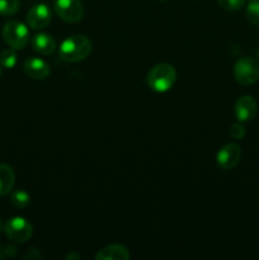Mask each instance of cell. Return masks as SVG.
<instances>
[{"instance_id": "1", "label": "cell", "mask_w": 259, "mask_h": 260, "mask_svg": "<svg viewBox=\"0 0 259 260\" xmlns=\"http://www.w3.org/2000/svg\"><path fill=\"white\" fill-rule=\"evenodd\" d=\"M90 52V40L83 35L70 36L60 46V57L68 62H79L85 60Z\"/></svg>"}, {"instance_id": "2", "label": "cell", "mask_w": 259, "mask_h": 260, "mask_svg": "<svg viewBox=\"0 0 259 260\" xmlns=\"http://www.w3.org/2000/svg\"><path fill=\"white\" fill-rule=\"evenodd\" d=\"M177 80V71L170 63L161 62L155 65L147 74V85L156 93L170 90Z\"/></svg>"}, {"instance_id": "3", "label": "cell", "mask_w": 259, "mask_h": 260, "mask_svg": "<svg viewBox=\"0 0 259 260\" xmlns=\"http://www.w3.org/2000/svg\"><path fill=\"white\" fill-rule=\"evenodd\" d=\"M5 42L14 50H23L29 41V30L23 23L12 20L5 23L2 30Z\"/></svg>"}, {"instance_id": "4", "label": "cell", "mask_w": 259, "mask_h": 260, "mask_svg": "<svg viewBox=\"0 0 259 260\" xmlns=\"http://www.w3.org/2000/svg\"><path fill=\"white\" fill-rule=\"evenodd\" d=\"M235 80L241 85H251L259 79V62L253 57H241L234 66Z\"/></svg>"}, {"instance_id": "5", "label": "cell", "mask_w": 259, "mask_h": 260, "mask_svg": "<svg viewBox=\"0 0 259 260\" xmlns=\"http://www.w3.org/2000/svg\"><path fill=\"white\" fill-rule=\"evenodd\" d=\"M4 233L13 243L22 244L30 239L33 234L32 225L23 217H12L4 223Z\"/></svg>"}, {"instance_id": "6", "label": "cell", "mask_w": 259, "mask_h": 260, "mask_svg": "<svg viewBox=\"0 0 259 260\" xmlns=\"http://www.w3.org/2000/svg\"><path fill=\"white\" fill-rule=\"evenodd\" d=\"M55 10L58 17L68 23H76L84 15L80 0H55Z\"/></svg>"}, {"instance_id": "7", "label": "cell", "mask_w": 259, "mask_h": 260, "mask_svg": "<svg viewBox=\"0 0 259 260\" xmlns=\"http://www.w3.org/2000/svg\"><path fill=\"white\" fill-rule=\"evenodd\" d=\"M241 157V149L238 144H226L221 147L216 156L217 165L223 170H231L239 164Z\"/></svg>"}, {"instance_id": "8", "label": "cell", "mask_w": 259, "mask_h": 260, "mask_svg": "<svg viewBox=\"0 0 259 260\" xmlns=\"http://www.w3.org/2000/svg\"><path fill=\"white\" fill-rule=\"evenodd\" d=\"M51 10L46 4L33 5L27 13V23L32 29H43L51 23Z\"/></svg>"}, {"instance_id": "9", "label": "cell", "mask_w": 259, "mask_h": 260, "mask_svg": "<svg viewBox=\"0 0 259 260\" xmlns=\"http://www.w3.org/2000/svg\"><path fill=\"white\" fill-rule=\"evenodd\" d=\"M258 106L253 96L243 95L235 102V116L239 122H250L255 118Z\"/></svg>"}, {"instance_id": "10", "label": "cell", "mask_w": 259, "mask_h": 260, "mask_svg": "<svg viewBox=\"0 0 259 260\" xmlns=\"http://www.w3.org/2000/svg\"><path fill=\"white\" fill-rule=\"evenodd\" d=\"M25 74L35 80H45L50 75V66L45 60L38 57H28L23 65Z\"/></svg>"}, {"instance_id": "11", "label": "cell", "mask_w": 259, "mask_h": 260, "mask_svg": "<svg viewBox=\"0 0 259 260\" xmlns=\"http://www.w3.org/2000/svg\"><path fill=\"white\" fill-rule=\"evenodd\" d=\"M130 256L131 255L127 248L119 244H112L101 249L94 258L95 260H127L130 259Z\"/></svg>"}, {"instance_id": "12", "label": "cell", "mask_w": 259, "mask_h": 260, "mask_svg": "<svg viewBox=\"0 0 259 260\" xmlns=\"http://www.w3.org/2000/svg\"><path fill=\"white\" fill-rule=\"evenodd\" d=\"M33 50L41 55H51L56 50V41L48 33H37L32 38Z\"/></svg>"}, {"instance_id": "13", "label": "cell", "mask_w": 259, "mask_h": 260, "mask_svg": "<svg viewBox=\"0 0 259 260\" xmlns=\"http://www.w3.org/2000/svg\"><path fill=\"white\" fill-rule=\"evenodd\" d=\"M15 182V173L8 164H0V196L12 192Z\"/></svg>"}, {"instance_id": "14", "label": "cell", "mask_w": 259, "mask_h": 260, "mask_svg": "<svg viewBox=\"0 0 259 260\" xmlns=\"http://www.w3.org/2000/svg\"><path fill=\"white\" fill-rule=\"evenodd\" d=\"M10 202L15 208H25L30 202V196L24 189H17L12 193Z\"/></svg>"}, {"instance_id": "15", "label": "cell", "mask_w": 259, "mask_h": 260, "mask_svg": "<svg viewBox=\"0 0 259 260\" xmlns=\"http://www.w3.org/2000/svg\"><path fill=\"white\" fill-rule=\"evenodd\" d=\"M17 63V53L14 48H7L0 52V65L5 69H13Z\"/></svg>"}, {"instance_id": "16", "label": "cell", "mask_w": 259, "mask_h": 260, "mask_svg": "<svg viewBox=\"0 0 259 260\" xmlns=\"http://www.w3.org/2000/svg\"><path fill=\"white\" fill-rule=\"evenodd\" d=\"M246 17L251 24L259 27V0H248Z\"/></svg>"}, {"instance_id": "17", "label": "cell", "mask_w": 259, "mask_h": 260, "mask_svg": "<svg viewBox=\"0 0 259 260\" xmlns=\"http://www.w3.org/2000/svg\"><path fill=\"white\" fill-rule=\"evenodd\" d=\"M19 0H0V15H9L15 14L19 10Z\"/></svg>"}, {"instance_id": "18", "label": "cell", "mask_w": 259, "mask_h": 260, "mask_svg": "<svg viewBox=\"0 0 259 260\" xmlns=\"http://www.w3.org/2000/svg\"><path fill=\"white\" fill-rule=\"evenodd\" d=\"M217 4L229 12H236L244 7L245 0H217Z\"/></svg>"}, {"instance_id": "19", "label": "cell", "mask_w": 259, "mask_h": 260, "mask_svg": "<svg viewBox=\"0 0 259 260\" xmlns=\"http://www.w3.org/2000/svg\"><path fill=\"white\" fill-rule=\"evenodd\" d=\"M245 134H246V129H245V127L243 126V123H241V122L240 123H234L233 126H231L230 135L233 139L241 140L244 136H245Z\"/></svg>"}, {"instance_id": "20", "label": "cell", "mask_w": 259, "mask_h": 260, "mask_svg": "<svg viewBox=\"0 0 259 260\" xmlns=\"http://www.w3.org/2000/svg\"><path fill=\"white\" fill-rule=\"evenodd\" d=\"M24 259H41L42 256H41L40 251L37 250V249H29V253L25 254L24 256H23Z\"/></svg>"}, {"instance_id": "21", "label": "cell", "mask_w": 259, "mask_h": 260, "mask_svg": "<svg viewBox=\"0 0 259 260\" xmlns=\"http://www.w3.org/2000/svg\"><path fill=\"white\" fill-rule=\"evenodd\" d=\"M4 253L7 254L8 256H13L15 255V253H17V248H15V246H8V248L5 249Z\"/></svg>"}, {"instance_id": "22", "label": "cell", "mask_w": 259, "mask_h": 260, "mask_svg": "<svg viewBox=\"0 0 259 260\" xmlns=\"http://www.w3.org/2000/svg\"><path fill=\"white\" fill-rule=\"evenodd\" d=\"M66 259H80V255H79V254H74V253H71V254H68V255H66Z\"/></svg>"}, {"instance_id": "23", "label": "cell", "mask_w": 259, "mask_h": 260, "mask_svg": "<svg viewBox=\"0 0 259 260\" xmlns=\"http://www.w3.org/2000/svg\"><path fill=\"white\" fill-rule=\"evenodd\" d=\"M2 229H4V226H3V223H2V221H0V231H2Z\"/></svg>"}, {"instance_id": "24", "label": "cell", "mask_w": 259, "mask_h": 260, "mask_svg": "<svg viewBox=\"0 0 259 260\" xmlns=\"http://www.w3.org/2000/svg\"><path fill=\"white\" fill-rule=\"evenodd\" d=\"M2 258H3V251L0 250V259H2Z\"/></svg>"}, {"instance_id": "25", "label": "cell", "mask_w": 259, "mask_h": 260, "mask_svg": "<svg viewBox=\"0 0 259 260\" xmlns=\"http://www.w3.org/2000/svg\"><path fill=\"white\" fill-rule=\"evenodd\" d=\"M2 75H3V71H2V68H0V78H2Z\"/></svg>"}, {"instance_id": "26", "label": "cell", "mask_w": 259, "mask_h": 260, "mask_svg": "<svg viewBox=\"0 0 259 260\" xmlns=\"http://www.w3.org/2000/svg\"><path fill=\"white\" fill-rule=\"evenodd\" d=\"M160 2H164V0H160Z\"/></svg>"}]
</instances>
